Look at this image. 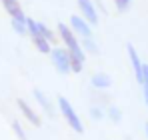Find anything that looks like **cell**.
<instances>
[{
    "label": "cell",
    "mask_w": 148,
    "mask_h": 140,
    "mask_svg": "<svg viewBox=\"0 0 148 140\" xmlns=\"http://www.w3.org/2000/svg\"><path fill=\"white\" fill-rule=\"evenodd\" d=\"M32 44H34V48L38 50V52H42V54H50L52 52V48H50V42L48 38H44V36H32Z\"/></svg>",
    "instance_id": "11"
},
{
    "label": "cell",
    "mask_w": 148,
    "mask_h": 140,
    "mask_svg": "<svg viewBox=\"0 0 148 140\" xmlns=\"http://www.w3.org/2000/svg\"><path fill=\"white\" fill-rule=\"evenodd\" d=\"M16 104H18V108H20L22 116H24L26 120H28V122L32 124V126H36V128H38V126L42 124V120H40V116H38V112H36V110H34V108H32V106H30V104H28L26 100L18 98V102H16Z\"/></svg>",
    "instance_id": "8"
},
{
    "label": "cell",
    "mask_w": 148,
    "mask_h": 140,
    "mask_svg": "<svg viewBox=\"0 0 148 140\" xmlns=\"http://www.w3.org/2000/svg\"><path fill=\"white\" fill-rule=\"evenodd\" d=\"M12 130H14V134H16L20 140H28V136H26V132H24V128L20 126V122H18V120H14V122H12Z\"/></svg>",
    "instance_id": "17"
},
{
    "label": "cell",
    "mask_w": 148,
    "mask_h": 140,
    "mask_svg": "<svg viewBox=\"0 0 148 140\" xmlns=\"http://www.w3.org/2000/svg\"><path fill=\"white\" fill-rule=\"evenodd\" d=\"M12 28H14V32L20 34V36L28 34V26H26V22H22V20H12Z\"/></svg>",
    "instance_id": "15"
},
{
    "label": "cell",
    "mask_w": 148,
    "mask_h": 140,
    "mask_svg": "<svg viewBox=\"0 0 148 140\" xmlns=\"http://www.w3.org/2000/svg\"><path fill=\"white\" fill-rule=\"evenodd\" d=\"M82 48H84V52H90V54H98V46H96V42L92 40V38H82Z\"/></svg>",
    "instance_id": "13"
},
{
    "label": "cell",
    "mask_w": 148,
    "mask_h": 140,
    "mask_svg": "<svg viewBox=\"0 0 148 140\" xmlns=\"http://www.w3.org/2000/svg\"><path fill=\"white\" fill-rule=\"evenodd\" d=\"M34 96H36V100L40 102V106H42V108L50 114V112H52V102L44 96V92H42V90H38V88H34Z\"/></svg>",
    "instance_id": "12"
},
{
    "label": "cell",
    "mask_w": 148,
    "mask_h": 140,
    "mask_svg": "<svg viewBox=\"0 0 148 140\" xmlns=\"http://www.w3.org/2000/svg\"><path fill=\"white\" fill-rule=\"evenodd\" d=\"M90 82H92L94 88H110V86H112V78H110L106 72H98V74H94Z\"/></svg>",
    "instance_id": "10"
},
{
    "label": "cell",
    "mask_w": 148,
    "mask_h": 140,
    "mask_svg": "<svg viewBox=\"0 0 148 140\" xmlns=\"http://www.w3.org/2000/svg\"><path fill=\"white\" fill-rule=\"evenodd\" d=\"M142 90H144V102L148 108V64H144V78H142Z\"/></svg>",
    "instance_id": "18"
},
{
    "label": "cell",
    "mask_w": 148,
    "mask_h": 140,
    "mask_svg": "<svg viewBox=\"0 0 148 140\" xmlns=\"http://www.w3.org/2000/svg\"><path fill=\"white\" fill-rule=\"evenodd\" d=\"M90 112H92V118H102L104 116V112H102V110H100V108H92V110H90Z\"/></svg>",
    "instance_id": "20"
},
{
    "label": "cell",
    "mask_w": 148,
    "mask_h": 140,
    "mask_svg": "<svg viewBox=\"0 0 148 140\" xmlns=\"http://www.w3.org/2000/svg\"><path fill=\"white\" fill-rule=\"evenodd\" d=\"M70 28H72L78 36H82V38H92V24L88 22L82 14L70 16Z\"/></svg>",
    "instance_id": "4"
},
{
    "label": "cell",
    "mask_w": 148,
    "mask_h": 140,
    "mask_svg": "<svg viewBox=\"0 0 148 140\" xmlns=\"http://www.w3.org/2000/svg\"><path fill=\"white\" fill-rule=\"evenodd\" d=\"M128 58H130V64H132V70H134V76H136V80L142 84V78H144V62L140 60V54H138V50L132 46V44H128Z\"/></svg>",
    "instance_id": "5"
},
{
    "label": "cell",
    "mask_w": 148,
    "mask_h": 140,
    "mask_svg": "<svg viewBox=\"0 0 148 140\" xmlns=\"http://www.w3.org/2000/svg\"><path fill=\"white\" fill-rule=\"evenodd\" d=\"M108 116H110V120H114V122H120L122 120V114H120V110L118 108H108Z\"/></svg>",
    "instance_id": "19"
},
{
    "label": "cell",
    "mask_w": 148,
    "mask_h": 140,
    "mask_svg": "<svg viewBox=\"0 0 148 140\" xmlns=\"http://www.w3.org/2000/svg\"><path fill=\"white\" fill-rule=\"evenodd\" d=\"M0 2H2V8L6 10V14L12 20H22V22L28 20L24 10H22V6H20V0H0Z\"/></svg>",
    "instance_id": "6"
},
{
    "label": "cell",
    "mask_w": 148,
    "mask_h": 140,
    "mask_svg": "<svg viewBox=\"0 0 148 140\" xmlns=\"http://www.w3.org/2000/svg\"><path fill=\"white\" fill-rule=\"evenodd\" d=\"M58 108H60L62 116L66 118L68 126L72 128L74 132L82 134V132H84V128H82V120H80V116H78V112L74 110V106L66 100V98H64V96H58Z\"/></svg>",
    "instance_id": "1"
},
{
    "label": "cell",
    "mask_w": 148,
    "mask_h": 140,
    "mask_svg": "<svg viewBox=\"0 0 148 140\" xmlns=\"http://www.w3.org/2000/svg\"><path fill=\"white\" fill-rule=\"evenodd\" d=\"M58 36L64 42V48L66 50H84L82 44H80V40L76 38V32H74L70 26H66L64 22L58 24Z\"/></svg>",
    "instance_id": "3"
},
{
    "label": "cell",
    "mask_w": 148,
    "mask_h": 140,
    "mask_svg": "<svg viewBox=\"0 0 148 140\" xmlns=\"http://www.w3.org/2000/svg\"><path fill=\"white\" fill-rule=\"evenodd\" d=\"M144 128H146V134H148V122H146V126H144Z\"/></svg>",
    "instance_id": "21"
},
{
    "label": "cell",
    "mask_w": 148,
    "mask_h": 140,
    "mask_svg": "<svg viewBox=\"0 0 148 140\" xmlns=\"http://www.w3.org/2000/svg\"><path fill=\"white\" fill-rule=\"evenodd\" d=\"M78 10L92 26L98 24V12H96V6L92 4V0H78Z\"/></svg>",
    "instance_id": "7"
},
{
    "label": "cell",
    "mask_w": 148,
    "mask_h": 140,
    "mask_svg": "<svg viewBox=\"0 0 148 140\" xmlns=\"http://www.w3.org/2000/svg\"><path fill=\"white\" fill-rule=\"evenodd\" d=\"M50 58H52L54 68L58 70L60 74H68V72H72V68H70V54H68L66 48H52Z\"/></svg>",
    "instance_id": "2"
},
{
    "label": "cell",
    "mask_w": 148,
    "mask_h": 140,
    "mask_svg": "<svg viewBox=\"0 0 148 140\" xmlns=\"http://www.w3.org/2000/svg\"><path fill=\"white\" fill-rule=\"evenodd\" d=\"M40 36H44V38H48L50 42H54V40H56V34H54V32L50 30V28L46 26V24H42V22H40Z\"/></svg>",
    "instance_id": "16"
},
{
    "label": "cell",
    "mask_w": 148,
    "mask_h": 140,
    "mask_svg": "<svg viewBox=\"0 0 148 140\" xmlns=\"http://www.w3.org/2000/svg\"><path fill=\"white\" fill-rule=\"evenodd\" d=\"M68 54H70V68H72V72H82L84 60H86V52L84 50H68Z\"/></svg>",
    "instance_id": "9"
},
{
    "label": "cell",
    "mask_w": 148,
    "mask_h": 140,
    "mask_svg": "<svg viewBox=\"0 0 148 140\" xmlns=\"http://www.w3.org/2000/svg\"><path fill=\"white\" fill-rule=\"evenodd\" d=\"M112 2H114V8H116L120 14L128 12V10H130V6H132V0H112Z\"/></svg>",
    "instance_id": "14"
}]
</instances>
